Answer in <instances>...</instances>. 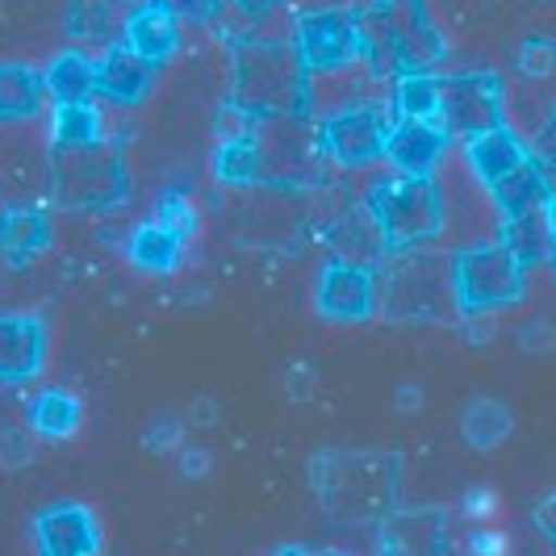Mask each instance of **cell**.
I'll list each match as a JSON object with an SVG mask.
<instances>
[{
	"instance_id": "1f68e13d",
	"label": "cell",
	"mask_w": 556,
	"mask_h": 556,
	"mask_svg": "<svg viewBox=\"0 0 556 556\" xmlns=\"http://www.w3.org/2000/svg\"><path fill=\"white\" fill-rule=\"evenodd\" d=\"M155 218L164 226H172L176 235H193V226H197V214H193V205H189V197L180 193V189H167L164 197H160V205H155Z\"/></svg>"
},
{
	"instance_id": "83f0119b",
	"label": "cell",
	"mask_w": 556,
	"mask_h": 556,
	"mask_svg": "<svg viewBox=\"0 0 556 556\" xmlns=\"http://www.w3.org/2000/svg\"><path fill=\"white\" fill-rule=\"evenodd\" d=\"M214 176L223 185H235V189H248L255 180H264V160H260L255 130L239 135V139H223L214 147Z\"/></svg>"
},
{
	"instance_id": "ba28073f",
	"label": "cell",
	"mask_w": 556,
	"mask_h": 556,
	"mask_svg": "<svg viewBox=\"0 0 556 556\" xmlns=\"http://www.w3.org/2000/svg\"><path fill=\"white\" fill-rule=\"evenodd\" d=\"M293 47L309 72H334L364 59V26L352 9H309L293 22Z\"/></svg>"
},
{
	"instance_id": "5b68a950",
	"label": "cell",
	"mask_w": 556,
	"mask_h": 556,
	"mask_svg": "<svg viewBox=\"0 0 556 556\" xmlns=\"http://www.w3.org/2000/svg\"><path fill=\"white\" fill-rule=\"evenodd\" d=\"M372 210L377 226L386 230L393 248H418V243H435L444 235V193L435 185V176H393L372 185V193L364 201Z\"/></svg>"
},
{
	"instance_id": "484cf974",
	"label": "cell",
	"mask_w": 556,
	"mask_h": 556,
	"mask_svg": "<svg viewBox=\"0 0 556 556\" xmlns=\"http://www.w3.org/2000/svg\"><path fill=\"white\" fill-rule=\"evenodd\" d=\"M47 92L55 97V105H76V101H92L97 92V63L80 51H59L47 63Z\"/></svg>"
},
{
	"instance_id": "f35d334b",
	"label": "cell",
	"mask_w": 556,
	"mask_h": 556,
	"mask_svg": "<svg viewBox=\"0 0 556 556\" xmlns=\"http://www.w3.org/2000/svg\"><path fill=\"white\" fill-rule=\"evenodd\" d=\"M176 469L185 481H205L210 469H214V456L205 452V447H180V460H176Z\"/></svg>"
},
{
	"instance_id": "f546056e",
	"label": "cell",
	"mask_w": 556,
	"mask_h": 556,
	"mask_svg": "<svg viewBox=\"0 0 556 556\" xmlns=\"http://www.w3.org/2000/svg\"><path fill=\"white\" fill-rule=\"evenodd\" d=\"M460 431H465V440H469L477 452H490V447H498L502 440L510 435V410L502 406L498 397H473V402L465 406Z\"/></svg>"
},
{
	"instance_id": "ac0fdd59",
	"label": "cell",
	"mask_w": 556,
	"mask_h": 556,
	"mask_svg": "<svg viewBox=\"0 0 556 556\" xmlns=\"http://www.w3.org/2000/svg\"><path fill=\"white\" fill-rule=\"evenodd\" d=\"M372 80H381V76L368 67V59L352 63V67H334V72H309V113H318V122H323L331 113L364 105Z\"/></svg>"
},
{
	"instance_id": "f6af8a7d",
	"label": "cell",
	"mask_w": 556,
	"mask_h": 556,
	"mask_svg": "<svg viewBox=\"0 0 556 556\" xmlns=\"http://www.w3.org/2000/svg\"><path fill=\"white\" fill-rule=\"evenodd\" d=\"M418 402H422V393H418L415 386H406V390L397 393V406H402V410H415Z\"/></svg>"
},
{
	"instance_id": "30bf717a",
	"label": "cell",
	"mask_w": 556,
	"mask_h": 556,
	"mask_svg": "<svg viewBox=\"0 0 556 556\" xmlns=\"http://www.w3.org/2000/svg\"><path fill=\"white\" fill-rule=\"evenodd\" d=\"M390 126H393V117L386 113V105H377V101H364V105H352V110H343V113H331V117L318 122V130H323V151H327V160L339 167H364L386 155Z\"/></svg>"
},
{
	"instance_id": "ab89813d",
	"label": "cell",
	"mask_w": 556,
	"mask_h": 556,
	"mask_svg": "<svg viewBox=\"0 0 556 556\" xmlns=\"http://www.w3.org/2000/svg\"><path fill=\"white\" fill-rule=\"evenodd\" d=\"M519 348L531 352V356H544V352H553L556 348V334L548 323H528L523 331H519Z\"/></svg>"
},
{
	"instance_id": "d6986e66",
	"label": "cell",
	"mask_w": 556,
	"mask_h": 556,
	"mask_svg": "<svg viewBox=\"0 0 556 556\" xmlns=\"http://www.w3.org/2000/svg\"><path fill=\"white\" fill-rule=\"evenodd\" d=\"M528 160H531L528 142L519 139L510 126H494V130H485V135L465 142V164H469V172H473L485 189L498 185L502 176H510L515 167H523Z\"/></svg>"
},
{
	"instance_id": "ffe728a7",
	"label": "cell",
	"mask_w": 556,
	"mask_h": 556,
	"mask_svg": "<svg viewBox=\"0 0 556 556\" xmlns=\"http://www.w3.org/2000/svg\"><path fill=\"white\" fill-rule=\"evenodd\" d=\"M122 42L160 67V63H167V59L176 55V47H180V22H176L167 9H160L155 0H147L135 13H126V22H122Z\"/></svg>"
},
{
	"instance_id": "277c9868",
	"label": "cell",
	"mask_w": 556,
	"mask_h": 556,
	"mask_svg": "<svg viewBox=\"0 0 556 556\" xmlns=\"http://www.w3.org/2000/svg\"><path fill=\"white\" fill-rule=\"evenodd\" d=\"M51 197L63 210H113L130 193V167L122 147L92 142V147H51Z\"/></svg>"
},
{
	"instance_id": "7c38bea8",
	"label": "cell",
	"mask_w": 556,
	"mask_h": 556,
	"mask_svg": "<svg viewBox=\"0 0 556 556\" xmlns=\"http://www.w3.org/2000/svg\"><path fill=\"white\" fill-rule=\"evenodd\" d=\"M38 556H101V523L84 502H51L34 515Z\"/></svg>"
},
{
	"instance_id": "7a4b0ae2",
	"label": "cell",
	"mask_w": 556,
	"mask_h": 556,
	"mask_svg": "<svg viewBox=\"0 0 556 556\" xmlns=\"http://www.w3.org/2000/svg\"><path fill=\"white\" fill-rule=\"evenodd\" d=\"M377 309L393 323H447L460 318L456 251L431 243L393 248L377 268Z\"/></svg>"
},
{
	"instance_id": "ee69618b",
	"label": "cell",
	"mask_w": 556,
	"mask_h": 556,
	"mask_svg": "<svg viewBox=\"0 0 556 556\" xmlns=\"http://www.w3.org/2000/svg\"><path fill=\"white\" fill-rule=\"evenodd\" d=\"M226 4H235V9H243L248 17H260V13H268V9H277L280 0H226Z\"/></svg>"
},
{
	"instance_id": "3957f363",
	"label": "cell",
	"mask_w": 556,
	"mask_h": 556,
	"mask_svg": "<svg viewBox=\"0 0 556 556\" xmlns=\"http://www.w3.org/2000/svg\"><path fill=\"white\" fill-rule=\"evenodd\" d=\"M230 105L248 117L309 113V67L293 42L243 38L230 59Z\"/></svg>"
},
{
	"instance_id": "4dcf8cb0",
	"label": "cell",
	"mask_w": 556,
	"mask_h": 556,
	"mask_svg": "<svg viewBox=\"0 0 556 556\" xmlns=\"http://www.w3.org/2000/svg\"><path fill=\"white\" fill-rule=\"evenodd\" d=\"M101 142V113L92 101L76 105H55L51 117V147H92Z\"/></svg>"
},
{
	"instance_id": "4fadbf2b",
	"label": "cell",
	"mask_w": 556,
	"mask_h": 556,
	"mask_svg": "<svg viewBox=\"0 0 556 556\" xmlns=\"http://www.w3.org/2000/svg\"><path fill=\"white\" fill-rule=\"evenodd\" d=\"M447 126L440 117H393L386 160L397 167V176H435V167L447 160Z\"/></svg>"
},
{
	"instance_id": "52a82bcc",
	"label": "cell",
	"mask_w": 556,
	"mask_h": 556,
	"mask_svg": "<svg viewBox=\"0 0 556 556\" xmlns=\"http://www.w3.org/2000/svg\"><path fill=\"white\" fill-rule=\"evenodd\" d=\"M523 273L528 268L502 243L456 251V302H460V314H494L502 306H515L523 298Z\"/></svg>"
},
{
	"instance_id": "5bb4252c",
	"label": "cell",
	"mask_w": 556,
	"mask_h": 556,
	"mask_svg": "<svg viewBox=\"0 0 556 556\" xmlns=\"http://www.w3.org/2000/svg\"><path fill=\"white\" fill-rule=\"evenodd\" d=\"M51 334L38 314H0V386L34 381L47 364Z\"/></svg>"
},
{
	"instance_id": "8d00e7d4",
	"label": "cell",
	"mask_w": 556,
	"mask_h": 556,
	"mask_svg": "<svg viewBox=\"0 0 556 556\" xmlns=\"http://www.w3.org/2000/svg\"><path fill=\"white\" fill-rule=\"evenodd\" d=\"M535 164L544 167V180H548V193L556 197V101H553V113H548V122H544V130L535 135Z\"/></svg>"
},
{
	"instance_id": "8fae6325",
	"label": "cell",
	"mask_w": 556,
	"mask_h": 556,
	"mask_svg": "<svg viewBox=\"0 0 556 556\" xmlns=\"http://www.w3.org/2000/svg\"><path fill=\"white\" fill-rule=\"evenodd\" d=\"M314 306L327 323H364L377 309V268L331 260L318 268Z\"/></svg>"
},
{
	"instance_id": "d6a6232c",
	"label": "cell",
	"mask_w": 556,
	"mask_h": 556,
	"mask_svg": "<svg viewBox=\"0 0 556 556\" xmlns=\"http://www.w3.org/2000/svg\"><path fill=\"white\" fill-rule=\"evenodd\" d=\"M34 460V440L22 427H0V469L4 473H17Z\"/></svg>"
},
{
	"instance_id": "7bdbcfd3",
	"label": "cell",
	"mask_w": 556,
	"mask_h": 556,
	"mask_svg": "<svg viewBox=\"0 0 556 556\" xmlns=\"http://www.w3.org/2000/svg\"><path fill=\"white\" fill-rule=\"evenodd\" d=\"M540 528H544V535L556 544V494L544 506H540Z\"/></svg>"
},
{
	"instance_id": "9a60e30c",
	"label": "cell",
	"mask_w": 556,
	"mask_h": 556,
	"mask_svg": "<svg viewBox=\"0 0 556 556\" xmlns=\"http://www.w3.org/2000/svg\"><path fill=\"white\" fill-rule=\"evenodd\" d=\"M381 556H447V515L427 510H390L377 531Z\"/></svg>"
},
{
	"instance_id": "7402d4cb",
	"label": "cell",
	"mask_w": 556,
	"mask_h": 556,
	"mask_svg": "<svg viewBox=\"0 0 556 556\" xmlns=\"http://www.w3.org/2000/svg\"><path fill=\"white\" fill-rule=\"evenodd\" d=\"M126 260L139 268V273H151V277H167L180 268L185 260V235H176L172 226H164L160 218L142 223L130 230L126 239Z\"/></svg>"
},
{
	"instance_id": "74e56055",
	"label": "cell",
	"mask_w": 556,
	"mask_h": 556,
	"mask_svg": "<svg viewBox=\"0 0 556 556\" xmlns=\"http://www.w3.org/2000/svg\"><path fill=\"white\" fill-rule=\"evenodd\" d=\"M285 393H289V402H314V393H318V372H314L309 364H289V368H285Z\"/></svg>"
},
{
	"instance_id": "2e32d148",
	"label": "cell",
	"mask_w": 556,
	"mask_h": 556,
	"mask_svg": "<svg viewBox=\"0 0 556 556\" xmlns=\"http://www.w3.org/2000/svg\"><path fill=\"white\" fill-rule=\"evenodd\" d=\"M155 63L130 51L126 42H110L105 55L97 59V92L117 105H142L155 88Z\"/></svg>"
},
{
	"instance_id": "b9f144b4",
	"label": "cell",
	"mask_w": 556,
	"mask_h": 556,
	"mask_svg": "<svg viewBox=\"0 0 556 556\" xmlns=\"http://www.w3.org/2000/svg\"><path fill=\"white\" fill-rule=\"evenodd\" d=\"M465 318V331L473 343H485V339H494V318L490 314H460Z\"/></svg>"
},
{
	"instance_id": "60d3db41",
	"label": "cell",
	"mask_w": 556,
	"mask_h": 556,
	"mask_svg": "<svg viewBox=\"0 0 556 556\" xmlns=\"http://www.w3.org/2000/svg\"><path fill=\"white\" fill-rule=\"evenodd\" d=\"M218 415H223V402L210 397V393H197L193 402H189V422H197V427H214Z\"/></svg>"
},
{
	"instance_id": "836d02e7",
	"label": "cell",
	"mask_w": 556,
	"mask_h": 556,
	"mask_svg": "<svg viewBox=\"0 0 556 556\" xmlns=\"http://www.w3.org/2000/svg\"><path fill=\"white\" fill-rule=\"evenodd\" d=\"M519 72H523L528 80H548L556 72V42H548V38L523 42V51H519Z\"/></svg>"
},
{
	"instance_id": "9c48e42d",
	"label": "cell",
	"mask_w": 556,
	"mask_h": 556,
	"mask_svg": "<svg viewBox=\"0 0 556 556\" xmlns=\"http://www.w3.org/2000/svg\"><path fill=\"white\" fill-rule=\"evenodd\" d=\"M440 122L447 135H460L469 142L494 126H506V97H502V80L494 72H460L444 80V105H440Z\"/></svg>"
},
{
	"instance_id": "e575fe53",
	"label": "cell",
	"mask_w": 556,
	"mask_h": 556,
	"mask_svg": "<svg viewBox=\"0 0 556 556\" xmlns=\"http://www.w3.org/2000/svg\"><path fill=\"white\" fill-rule=\"evenodd\" d=\"M142 444L151 452H180L185 447V422L176 415H155V422L142 431Z\"/></svg>"
},
{
	"instance_id": "4316f807",
	"label": "cell",
	"mask_w": 556,
	"mask_h": 556,
	"mask_svg": "<svg viewBox=\"0 0 556 556\" xmlns=\"http://www.w3.org/2000/svg\"><path fill=\"white\" fill-rule=\"evenodd\" d=\"M490 193L498 201L502 218H515V214H528V210H540L548 205V180H544V167L535 164L531 155L523 167H515L510 176H502L498 185H490Z\"/></svg>"
},
{
	"instance_id": "d4e9b609",
	"label": "cell",
	"mask_w": 556,
	"mask_h": 556,
	"mask_svg": "<svg viewBox=\"0 0 556 556\" xmlns=\"http://www.w3.org/2000/svg\"><path fill=\"white\" fill-rule=\"evenodd\" d=\"M29 431H38L42 440H72L84 422V406L76 393L67 390H42L34 402H29Z\"/></svg>"
},
{
	"instance_id": "bcb514c9",
	"label": "cell",
	"mask_w": 556,
	"mask_h": 556,
	"mask_svg": "<svg viewBox=\"0 0 556 556\" xmlns=\"http://www.w3.org/2000/svg\"><path fill=\"white\" fill-rule=\"evenodd\" d=\"M544 214H548V235H553V255H556V197H548V210Z\"/></svg>"
},
{
	"instance_id": "c3c4849f",
	"label": "cell",
	"mask_w": 556,
	"mask_h": 556,
	"mask_svg": "<svg viewBox=\"0 0 556 556\" xmlns=\"http://www.w3.org/2000/svg\"><path fill=\"white\" fill-rule=\"evenodd\" d=\"M377 4H406V0H377Z\"/></svg>"
},
{
	"instance_id": "44dd1931",
	"label": "cell",
	"mask_w": 556,
	"mask_h": 556,
	"mask_svg": "<svg viewBox=\"0 0 556 556\" xmlns=\"http://www.w3.org/2000/svg\"><path fill=\"white\" fill-rule=\"evenodd\" d=\"M51 248V218L38 205H4L0 210V255L9 264H29Z\"/></svg>"
},
{
	"instance_id": "6da1fadb",
	"label": "cell",
	"mask_w": 556,
	"mask_h": 556,
	"mask_svg": "<svg viewBox=\"0 0 556 556\" xmlns=\"http://www.w3.org/2000/svg\"><path fill=\"white\" fill-rule=\"evenodd\" d=\"M402 456L393 447H323L309 460V485L339 523H381L393 510Z\"/></svg>"
},
{
	"instance_id": "8992f818",
	"label": "cell",
	"mask_w": 556,
	"mask_h": 556,
	"mask_svg": "<svg viewBox=\"0 0 556 556\" xmlns=\"http://www.w3.org/2000/svg\"><path fill=\"white\" fill-rule=\"evenodd\" d=\"M255 142L264 160V180L273 185H314L323 180V130L314 113H289V117H260Z\"/></svg>"
},
{
	"instance_id": "f1b7e54d",
	"label": "cell",
	"mask_w": 556,
	"mask_h": 556,
	"mask_svg": "<svg viewBox=\"0 0 556 556\" xmlns=\"http://www.w3.org/2000/svg\"><path fill=\"white\" fill-rule=\"evenodd\" d=\"M444 80L431 72H402L393 80V117H440Z\"/></svg>"
},
{
	"instance_id": "cb8c5ba5",
	"label": "cell",
	"mask_w": 556,
	"mask_h": 556,
	"mask_svg": "<svg viewBox=\"0 0 556 556\" xmlns=\"http://www.w3.org/2000/svg\"><path fill=\"white\" fill-rule=\"evenodd\" d=\"M544 210H548V205L528 210V214H515V218L502 223L498 243L510 251L523 268H535V264L553 260V235H548V214H544Z\"/></svg>"
},
{
	"instance_id": "7dc6e473",
	"label": "cell",
	"mask_w": 556,
	"mask_h": 556,
	"mask_svg": "<svg viewBox=\"0 0 556 556\" xmlns=\"http://www.w3.org/2000/svg\"><path fill=\"white\" fill-rule=\"evenodd\" d=\"M277 556H314V553H306V548H277Z\"/></svg>"
},
{
	"instance_id": "d590c367",
	"label": "cell",
	"mask_w": 556,
	"mask_h": 556,
	"mask_svg": "<svg viewBox=\"0 0 556 556\" xmlns=\"http://www.w3.org/2000/svg\"><path fill=\"white\" fill-rule=\"evenodd\" d=\"M155 4L167 9L176 22H197V26L214 22V17H218V9H223V0H155Z\"/></svg>"
},
{
	"instance_id": "e0dca14e",
	"label": "cell",
	"mask_w": 556,
	"mask_h": 556,
	"mask_svg": "<svg viewBox=\"0 0 556 556\" xmlns=\"http://www.w3.org/2000/svg\"><path fill=\"white\" fill-rule=\"evenodd\" d=\"M327 243H331L334 260L361 264V268H381L386 255H390V239H386V230L377 226L368 205L343 210L331 223V230H327Z\"/></svg>"
},
{
	"instance_id": "603a6c76",
	"label": "cell",
	"mask_w": 556,
	"mask_h": 556,
	"mask_svg": "<svg viewBox=\"0 0 556 556\" xmlns=\"http://www.w3.org/2000/svg\"><path fill=\"white\" fill-rule=\"evenodd\" d=\"M47 76L29 63H0V122H26L47 101Z\"/></svg>"
}]
</instances>
